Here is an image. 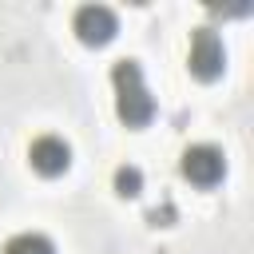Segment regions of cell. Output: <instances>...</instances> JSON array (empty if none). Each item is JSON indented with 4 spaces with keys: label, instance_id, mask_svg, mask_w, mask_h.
<instances>
[{
    "label": "cell",
    "instance_id": "obj_6",
    "mask_svg": "<svg viewBox=\"0 0 254 254\" xmlns=\"http://www.w3.org/2000/svg\"><path fill=\"white\" fill-rule=\"evenodd\" d=\"M4 254H56V246H52V238H44V234L28 230V234H16V238H8Z\"/></svg>",
    "mask_w": 254,
    "mask_h": 254
},
{
    "label": "cell",
    "instance_id": "obj_5",
    "mask_svg": "<svg viewBox=\"0 0 254 254\" xmlns=\"http://www.w3.org/2000/svg\"><path fill=\"white\" fill-rule=\"evenodd\" d=\"M28 163H32V171L56 179V175H64V171L71 167V147H67L60 135H40V139H32V147H28Z\"/></svg>",
    "mask_w": 254,
    "mask_h": 254
},
{
    "label": "cell",
    "instance_id": "obj_4",
    "mask_svg": "<svg viewBox=\"0 0 254 254\" xmlns=\"http://www.w3.org/2000/svg\"><path fill=\"white\" fill-rule=\"evenodd\" d=\"M75 36L87 44V48H99V44H111L115 32H119V16L107 8V4H83L71 20Z\"/></svg>",
    "mask_w": 254,
    "mask_h": 254
},
{
    "label": "cell",
    "instance_id": "obj_2",
    "mask_svg": "<svg viewBox=\"0 0 254 254\" xmlns=\"http://www.w3.org/2000/svg\"><path fill=\"white\" fill-rule=\"evenodd\" d=\"M187 67L198 79H218L226 67V48L218 40L214 28H194L190 32V52H187Z\"/></svg>",
    "mask_w": 254,
    "mask_h": 254
},
{
    "label": "cell",
    "instance_id": "obj_3",
    "mask_svg": "<svg viewBox=\"0 0 254 254\" xmlns=\"http://www.w3.org/2000/svg\"><path fill=\"white\" fill-rule=\"evenodd\" d=\"M179 171H183V179L194 183V187H214V183L226 175V159H222L218 147H210V143H194V147L183 151Z\"/></svg>",
    "mask_w": 254,
    "mask_h": 254
},
{
    "label": "cell",
    "instance_id": "obj_1",
    "mask_svg": "<svg viewBox=\"0 0 254 254\" xmlns=\"http://www.w3.org/2000/svg\"><path fill=\"white\" fill-rule=\"evenodd\" d=\"M111 79H115V111L127 127H147L155 119V99L143 83V67L135 60H119L111 67Z\"/></svg>",
    "mask_w": 254,
    "mask_h": 254
},
{
    "label": "cell",
    "instance_id": "obj_7",
    "mask_svg": "<svg viewBox=\"0 0 254 254\" xmlns=\"http://www.w3.org/2000/svg\"><path fill=\"white\" fill-rule=\"evenodd\" d=\"M139 190H143V171L131 167V163L119 167V171H115V194H119V198H135Z\"/></svg>",
    "mask_w": 254,
    "mask_h": 254
}]
</instances>
